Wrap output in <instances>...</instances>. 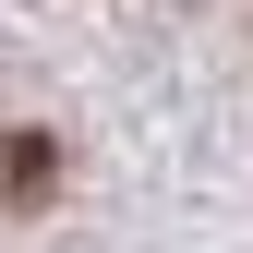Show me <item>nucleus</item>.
I'll list each match as a JSON object with an SVG mask.
<instances>
[{
	"label": "nucleus",
	"instance_id": "1",
	"mask_svg": "<svg viewBox=\"0 0 253 253\" xmlns=\"http://www.w3.org/2000/svg\"><path fill=\"white\" fill-rule=\"evenodd\" d=\"M60 193V145L48 133H0V217H37Z\"/></svg>",
	"mask_w": 253,
	"mask_h": 253
}]
</instances>
